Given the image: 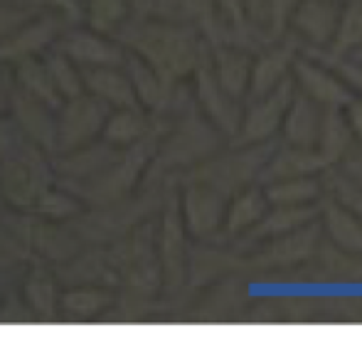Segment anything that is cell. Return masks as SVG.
Masks as SVG:
<instances>
[{
	"instance_id": "3957f363",
	"label": "cell",
	"mask_w": 362,
	"mask_h": 350,
	"mask_svg": "<svg viewBox=\"0 0 362 350\" xmlns=\"http://www.w3.org/2000/svg\"><path fill=\"white\" fill-rule=\"evenodd\" d=\"M54 289H52V282H49V274H44L42 269H37V272L32 274V279H30L28 284V296L30 301L35 303V308L42 313H49L52 311V301H54Z\"/></svg>"
},
{
	"instance_id": "6da1fadb",
	"label": "cell",
	"mask_w": 362,
	"mask_h": 350,
	"mask_svg": "<svg viewBox=\"0 0 362 350\" xmlns=\"http://www.w3.org/2000/svg\"><path fill=\"white\" fill-rule=\"evenodd\" d=\"M107 301H109L107 294L94 291V289H87V291H69V294H64V298H62L64 308L79 313V316H92L99 308H104Z\"/></svg>"
},
{
	"instance_id": "277c9868",
	"label": "cell",
	"mask_w": 362,
	"mask_h": 350,
	"mask_svg": "<svg viewBox=\"0 0 362 350\" xmlns=\"http://www.w3.org/2000/svg\"><path fill=\"white\" fill-rule=\"evenodd\" d=\"M74 57L87 59V62H107L109 49L104 47L102 40L89 37V35H77V37H69V42L64 44Z\"/></svg>"
},
{
	"instance_id": "7a4b0ae2",
	"label": "cell",
	"mask_w": 362,
	"mask_h": 350,
	"mask_svg": "<svg viewBox=\"0 0 362 350\" xmlns=\"http://www.w3.org/2000/svg\"><path fill=\"white\" fill-rule=\"evenodd\" d=\"M67 133H64V141H67V146L72 141H84V136L87 133L82 131L84 126L89 128H97L99 119H97V109H92L89 104H79V107H72V111L67 114Z\"/></svg>"
},
{
	"instance_id": "5b68a950",
	"label": "cell",
	"mask_w": 362,
	"mask_h": 350,
	"mask_svg": "<svg viewBox=\"0 0 362 350\" xmlns=\"http://www.w3.org/2000/svg\"><path fill=\"white\" fill-rule=\"evenodd\" d=\"M52 72H54V79H59L64 92H69V94L77 92V79H74V74L69 72L67 64H64L62 59H57V62L52 64Z\"/></svg>"
}]
</instances>
